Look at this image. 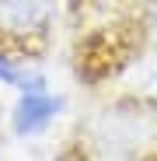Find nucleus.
Here are the masks:
<instances>
[{
    "label": "nucleus",
    "mask_w": 157,
    "mask_h": 161,
    "mask_svg": "<svg viewBox=\"0 0 157 161\" xmlns=\"http://www.w3.org/2000/svg\"><path fill=\"white\" fill-rule=\"evenodd\" d=\"M87 161H157V102L122 98L91 119Z\"/></svg>",
    "instance_id": "nucleus-1"
},
{
    "label": "nucleus",
    "mask_w": 157,
    "mask_h": 161,
    "mask_svg": "<svg viewBox=\"0 0 157 161\" xmlns=\"http://www.w3.org/2000/svg\"><path fill=\"white\" fill-rule=\"evenodd\" d=\"M52 14H56V0H0V39H42L52 25Z\"/></svg>",
    "instance_id": "nucleus-2"
},
{
    "label": "nucleus",
    "mask_w": 157,
    "mask_h": 161,
    "mask_svg": "<svg viewBox=\"0 0 157 161\" xmlns=\"http://www.w3.org/2000/svg\"><path fill=\"white\" fill-rule=\"evenodd\" d=\"M60 112H63V98L52 95L49 88L21 91L14 102V112H11V126L18 137H35V133H45Z\"/></svg>",
    "instance_id": "nucleus-3"
},
{
    "label": "nucleus",
    "mask_w": 157,
    "mask_h": 161,
    "mask_svg": "<svg viewBox=\"0 0 157 161\" xmlns=\"http://www.w3.org/2000/svg\"><path fill=\"white\" fill-rule=\"evenodd\" d=\"M0 84L18 88V91H42V88H49V84H45V74L28 70L24 63L11 60L4 49H0Z\"/></svg>",
    "instance_id": "nucleus-4"
}]
</instances>
